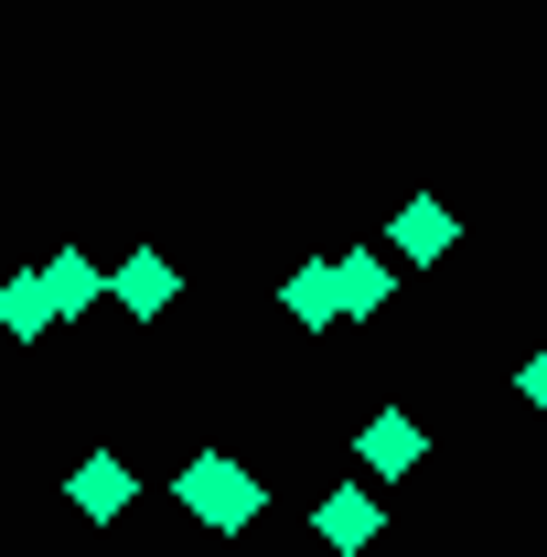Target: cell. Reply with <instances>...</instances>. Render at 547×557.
<instances>
[{
    "instance_id": "cell-4",
    "label": "cell",
    "mask_w": 547,
    "mask_h": 557,
    "mask_svg": "<svg viewBox=\"0 0 547 557\" xmlns=\"http://www.w3.org/2000/svg\"><path fill=\"white\" fill-rule=\"evenodd\" d=\"M65 493H75V515H119L139 483H130V461H108V450H97V461H75V483H65Z\"/></svg>"
},
{
    "instance_id": "cell-5",
    "label": "cell",
    "mask_w": 547,
    "mask_h": 557,
    "mask_svg": "<svg viewBox=\"0 0 547 557\" xmlns=\"http://www.w3.org/2000/svg\"><path fill=\"white\" fill-rule=\"evenodd\" d=\"M333 289H343V311H376L398 278H387V258H376V247H343V258H333Z\"/></svg>"
},
{
    "instance_id": "cell-11",
    "label": "cell",
    "mask_w": 547,
    "mask_h": 557,
    "mask_svg": "<svg viewBox=\"0 0 547 557\" xmlns=\"http://www.w3.org/2000/svg\"><path fill=\"white\" fill-rule=\"evenodd\" d=\"M515 386H526V408H547V354L526 364V375H515Z\"/></svg>"
},
{
    "instance_id": "cell-3",
    "label": "cell",
    "mask_w": 547,
    "mask_h": 557,
    "mask_svg": "<svg viewBox=\"0 0 547 557\" xmlns=\"http://www.w3.org/2000/svg\"><path fill=\"white\" fill-rule=\"evenodd\" d=\"M119 300H130V322H150V311H172V258L161 247H130V269L108 278Z\"/></svg>"
},
{
    "instance_id": "cell-7",
    "label": "cell",
    "mask_w": 547,
    "mask_h": 557,
    "mask_svg": "<svg viewBox=\"0 0 547 557\" xmlns=\"http://www.w3.org/2000/svg\"><path fill=\"white\" fill-rule=\"evenodd\" d=\"M279 300H290V322H301V333H323V322H343V289H333V269H301L290 289H279Z\"/></svg>"
},
{
    "instance_id": "cell-1",
    "label": "cell",
    "mask_w": 547,
    "mask_h": 557,
    "mask_svg": "<svg viewBox=\"0 0 547 557\" xmlns=\"http://www.w3.org/2000/svg\"><path fill=\"white\" fill-rule=\"evenodd\" d=\"M258 504H269V493H258V472H236L226 450L183 472V515H194V525H215V536H236V525H258Z\"/></svg>"
},
{
    "instance_id": "cell-9",
    "label": "cell",
    "mask_w": 547,
    "mask_h": 557,
    "mask_svg": "<svg viewBox=\"0 0 547 557\" xmlns=\"http://www.w3.org/2000/svg\"><path fill=\"white\" fill-rule=\"evenodd\" d=\"M44 322H54V300H44V269H33V278H11V289H0V333H22V344H33Z\"/></svg>"
},
{
    "instance_id": "cell-10",
    "label": "cell",
    "mask_w": 547,
    "mask_h": 557,
    "mask_svg": "<svg viewBox=\"0 0 547 557\" xmlns=\"http://www.w3.org/2000/svg\"><path fill=\"white\" fill-rule=\"evenodd\" d=\"M451 247V205H409L398 214V258H440Z\"/></svg>"
},
{
    "instance_id": "cell-2",
    "label": "cell",
    "mask_w": 547,
    "mask_h": 557,
    "mask_svg": "<svg viewBox=\"0 0 547 557\" xmlns=\"http://www.w3.org/2000/svg\"><path fill=\"white\" fill-rule=\"evenodd\" d=\"M354 461H365V472H387V483H409L418 461H429V440H418L409 408H376L365 429H354Z\"/></svg>"
},
{
    "instance_id": "cell-8",
    "label": "cell",
    "mask_w": 547,
    "mask_h": 557,
    "mask_svg": "<svg viewBox=\"0 0 547 557\" xmlns=\"http://www.w3.org/2000/svg\"><path fill=\"white\" fill-rule=\"evenodd\" d=\"M365 536H376V504H365V493H323V547H365Z\"/></svg>"
},
{
    "instance_id": "cell-6",
    "label": "cell",
    "mask_w": 547,
    "mask_h": 557,
    "mask_svg": "<svg viewBox=\"0 0 547 557\" xmlns=\"http://www.w3.org/2000/svg\"><path fill=\"white\" fill-rule=\"evenodd\" d=\"M97 289H108V278L86 269V258H75V247H54V258H44V300H54V322H65V311H86V300H97Z\"/></svg>"
}]
</instances>
